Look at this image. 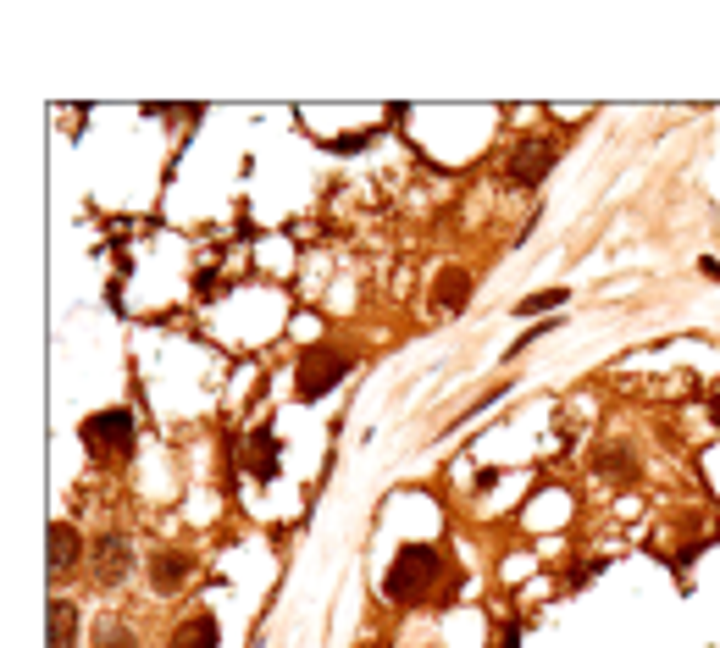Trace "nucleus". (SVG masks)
Masks as SVG:
<instances>
[{"mask_svg": "<svg viewBox=\"0 0 720 648\" xmlns=\"http://www.w3.org/2000/svg\"><path fill=\"white\" fill-rule=\"evenodd\" d=\"M593 471H615V477H632V455H626V444H610L593 455Z\"/></svg>", "mask_w": 720, "mask_h": 648, "instance_id": "ddd939ff", "label": "nucleus"}, {"mask_svg": "<svg viewBox=\"0 0 720 648\" xmlns=\"http://www.w3.org/2000/svg\"><path fill=\"white\" fill-rule=\"evenodd\" d=\"M349 366H355V355L338 344H311L300 355V366H294V399L300 405H316L322 394H333L338 383L349 377Z\"/></svg>", "mask_w": 720, "mask_h": 648, "instance_id": "f03ea898", "label": "nucleus"}, {"mask_svg": "<svg viewBox=\"0 0 720 648\" xmlns=\"http://www.w3.org/2000/svg\"><path fill=\"white\" fill-rule=\"evenodd\" d=\"M709 416H715V427H720V394H715V399H709Z\"/></svg>", "mask_w": 720, "mask_h": 648, "instance_id": "f3484780", "label": "nucleus"}, {"mask_svg": "<svg viewBox=\"0 0 720 648\" xmlns=\"http://www.w3.org/2000/svg\"><path fill=\"white\" fill-rule=\"evenodd\" d=\"M516 643H521V632L510 626V632H499V643H493V648H516Z\"/></svg>", "mask_w": 720, "mask_h": 648, "instance_id": "dca6fc26", "label": "nucleus"}, {"mask_svg": "<svg viewBox=\"0 0 720 648\" xmlns=\"http://www.w3.org/2000/svg\"><path fill=\"white\" fill-rule=\"evenodd\" d=\"M438 549L432 543H405V549L394 554V565H388V576H383V593L394 604H421L432 593V582H438Z\"/></svg>", "mask_w": 720, "mask_h": 648, "instance_id": "f257e3e1", "label": "nucleus"}, {"mask_svg": "<svg viewBox=\"0 0 720 648\" xmlns=\"http://www.w3.org/2000/svg\"><path fill=\"white\" fill-rule=\"evenodd\" d=\"M698 272H704V277H715V283H720V261H715V255H704V261H698Z\"/></svg>", "mask_w": 720, "mask_h": 648, "instance_id": "2eb2a0df", "label": "nucleus"}, {"mask_svg": "<svg viewBox=\"0 0 720 648\" xmlns=\"http://www.w3.org/2000/svg\"><path fill=\"white\" fill-rule=\"evenodd\" d=\"M554 161H560V150H554L549 139H521L516 150L504 156V183H510V189H538L554 172Z\"/></svg>", "mask_w": 720, "mask_h": 648, "instance_id": "20e7f679", "label": "nucleus"}, {"mask_svg": "<svg viewBox=\"0 0 720 648\" xmlns=\"http://www.w3.org/2000/svg\"><path fill=\"white\" fill-rule=\"evenodd\" d=\"M565 300H571L565 288H543V294H527V300H521V305H510V311H516V316H549L554 305H565Z\"/></svg>", "mask_w": 720, "mask_h": 648, "instance_id": "f8f14e48", "label": "nucleus"}, {"mask_svg": "<svg viewBox=\"0 0 720 648\" xmlns=\"http://www.w3.org/2000/svg\"><path fill=\"white\" fill-rule=\"evenodd\" d=\"M95 648H139V643H133V632H128V626L106 621V626H100V637H95Z\"/></svg>", "mask_w": 720, "mask_h": 648, "instance_id": "4468645a", "label": "nucleus"}, {"mask_svg": "<svg viewBox=\"0 0 720 648\" xmlns=\"http://www.w3.org/2000/svg\"><path fill=\"white\" fill-rule=\"evenodd\" d=\"M244 471H250L255 482H272L277 477V438L266 427L244 438Z\"/></svg>", "mask_w": 720, "mask_h": 648, "instance_id": "0eeeda50", "label": "nucleus"}, {"mask_svg": "<svg viewBox=\"0 0 720 648\" xmlns=\"http://www.w3.org/2000/svg\"><path fill=\"white\" fill-rule=\"evenodd\" d=\"M189 571H194V560L183 549H161L156 560H150V588L156 593H178L183 582H189Z\"/></svg>", "mask_w": 720, "mask_h": 648, "instance_id": "423d86ee", "label": "nucleus"}, {"mask_svg": "<svg viewBox=\"0 0 720 648\" xmlns=\"http://www.w3.org/2000/svg\"><path fill=\"white\" fill-rule=\"evenodd\" d=\"M78 438H84V449L95 460H128L133 444H139V427H133V410H100V416H89L84 427H78Z\"/></svg>", "mask_w": 720, "mask_h": 648, "instance_id": "7ed1b4c3", "label": "nucleus"}, {"mask_svg": "<svg viewBox=\"0 0 720 648\" xmlns=\"http://www.w3.org/2000/svg\"><path fill=\"white\" fill-rule=\"evenodd\" d=\"M78 643V610L67 599H50V648H72Z\"/></svg>", "mask_w": 720, "mask_h": 648, "instance_id": "9b49d317", "label": "nucleus"}, {"mask_svg": "<svg viewBox=\"0 0 720 648\" xmlns=\"http://www.w3.org/2000/svg\"><path fill=\"white\" fill-rule=\"evenodd\" d=\"M360 648H388V643H360Z\"/></svg>", "mask_w": 720, "mask_h": 648, "instance_id": "a211bd4d", "label": "nucleus"}, {"mask_svg": "<svg viewBox=\"0 0 720 648\" xmlns=\"http://www.w3.org/2000/svg\"><path fill=\"white\" fill-rule=\"evenodd\" d=\"M78 554H84V543H78V527L56 521V527H50V543H45V565H50V576L72 571V565H78Z\"/></svg>", "mask_w": 720, "mask_h": 648, "instance_id": "6e6552de", "label": "nucleus"}, {"mask_svg": "<svg viewBox=\"0 0 720 648\" xmlns=\"http://www.w3.org/2000/svg\"><path fill=\"white\" fill-rule=\"evenodd\" d=\"M466 300H471V272L466 266H444L438 283H432V305H438V311H460Z\"/></svg>", "mask_w": 720, "mask_h": 648, "instance_id": "1a4fd4ad", "label": "nucleus"}, {"mask_svg": "<svg viewBox=\"0 0 720 648\" xmlns=\"http://www.w3.org/2000/svg\"><path fill=\"white\" fill-rule=\"evenodd\" d=\"M222 643V632H216V615H189V621L172 632V648H216Z\"/></svg>", "mask_w": 720, "mask_h": 648, "instance_id": "9d476101", "label": "nucleus"}, {"mask_svg": "<svg viewBox=\"0 0 720 648\" xmlns=\"http://www.w3.org/2000/svg\"><path fill=\"white\" fill-rule=\"evenodd\" d=\"M89 554H95V576H100V582H122V576H128V565H133V549H128V538H122V532H100Z\"/></svg>", "mask_w": 720, "mask_h": 648, "instance_id": "39448f33", "label": "nucleus"}]
</instances>
